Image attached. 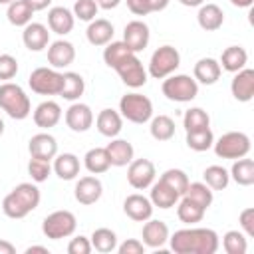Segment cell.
Instances as JSON below:
<instances>
[{"label": "cell", "instance_id": "55", "mask_svg": "<svg viewBox=\"0 0 254 254\" xmlns=\"http://www.w3.org/2000/svg\"><path fill=\"white\" fill-rule=\"evenodd\" d=\"M0 254H16V246L8 240H0Z\"/></svg>", "mask_w": 254, "mask_h": 254}, {"label": "cell", "instance_id": "2", "mask_svg": "<svg viewBox=\"0 0 254 254\" xmlns=\"http://www.w3.org/2000/svg\"><path fill=\"white\" fill-rule=\"evenodd\" d=\"M40 198V189L34 183H20L4 196L2 210L8 218H24L38 208Z\"/></svg>", "mask_w": 254, "mask_h": 254}, {"label": "cell", "instance_id": "15", "mask_svg": "<svg viewBox=\"0 0 254 254\" xmlns=\"http://www.w3.org/2000/svg\"><path fill=\"white\" fill-rule=\"evenodd\" d=\"M230 91H232V97L236 101L248 103L254 97V69L242 67L240 71H236L232 81H230Z\"/></svg>", "mask_w": 254, "mask_h": 254}, {"label": "cell", "instance_id": "46", "mask_svg": "<svg viewBox=\"0 0 254 254\" xmlns=\"http://www.w3.org/2000/svg\"><path fill=\"white\" fill-rule=\"evenodd\" d=\"M97 10H99V6H97L95 0H75L71 12H73V16H75L77 20H81V22H91V20H95Z\"/></svg>", "mask_w": 254, "mask_h": 254}, {"label": "cell", "instance_id": "10", "mask_svg": "<svg viewBox=\"0 0 254 254\" xmlns=\"http://www.w3.org/2000/svg\"><path fill=\"white\" fill-rule=\"evenodd\" d=\"M113 69L119 73V77L123 79V83L127 87L137 89L147 83V71H145L141 60L137 58V54H129L127 58H123Z\"/></svg>", "mask_w": 254, "mask_h": 254}, {"label": "cell", "instance_id": "58", "mask_svg": "<svg viewBox=\"0 0 254 254\" xmlns=\"http://www.w3.org/2000/svg\"><path fill=\"white\" fill-rule=\"evenodd\" d=\"M183 6H189V8H196L200 4H204V0H179Z\"/></svg>", "mask_w": 254, "mask_h": 254}, {"label": "cell", "instance_id": "26", "mask_svg": "<svg viewBox=\"0 0 254 254\" xmlns=\"http://www.w3.org/2000/svg\"><path fill=\"white\" fill-rule=\"evenodd\" d=\"M113 24L105 18H95L89 22L87 30H85V38L91 46H107L113 40Z\"/></svg>", "mask_w": 254, "mask_h": 254}, {"label": "cell", "instance_id": "35", "mask_svg": "<svg viewBox=\"0 0 254 254\" xmlns=\"http://www.w3.org/2000/svg\"><path fill=\"white\" fill-rule=\"evenodd\" d=\"M32 16H34V10L30 8V4L26 0H14L12 4H8V10H6V18L12 26H18V28H24L26 24L32 22Z\"/></svg>", "mask_w": 254, "mask_h": 254}, {"label": "cell", "instance_id": "45", "mask_svg": "<svg viewBox=\"0 0 254 254\" xmlns=\"http://www.w3.org/2000/svg\"><path fill=\"white\" fill-rule=\"evenodd\" d=\"M28 175L32 177L34 183H44V181H48V177L52 175V165H50V161L32 157L30 163H28Z\"/></svg>", "mask_w": 254, "mask_h": 254}, {"label": "cell", "instance_id": "13", "mask_svg": "<svg viewBox=\"0 0 254 254\" xmlns=\"http://www.w3.org/2000/svg\"><path fill=\"white\" fill-rule=\"evenodd\" d=\"M103 194V185L101 181L95 177V175H87V177H81L77 183H75V189H73V196L79 204H95Z\"/></svg>", "mask_w": 254, "mask_h": 254}, {"label": "cell", "instance_id": "40", "mask_svg": "<svg viewBox=\"0 0 254 254\" xmlns=\"http://www.w3.org/2000/svg\"><path fill=\"white\" fill-rule=\"evenodd\" d=\"M202 177H204V183L212 190H224L228 187V183H230V173L224 167H220V165L206 167L204 173H202Z\"/></svg>", "mask_w": 254, "mask_h": 254}, {"label": "cell", "instance_id": "37", "mask_svg": "<svg viewBox=\"0 0 254 254\" xmlns=\"http://www.w3.org/2000/svg\"><path fill=\"white\" fill-rule=\"evenodd\" d=\"M151 137L157 141H169L175 137V121L169 115H157L151 117V125H149Z\"/></svg>", "mask_w": 254, "mask_h": 254}, {"label": "cell", "instance_id": "14", "mask_svg": "<svg viewBox=\"0 0 254 254\" xmlns=\"http://www.w3.org/2000/svg\"><path fill=\"white\" fill-rule=\"evenodd\" d=\"M65 125L73 133H85L93 125V111L89 105L73 101L65 111Z\"/></svg>", "mask_w": 254, "mask_h": 254}, {"label": "cell", "instance_id": "28", "mask_svg": "<svg viewBox=\"0 0 254 254\" xmlns=\"http://www.w3.org/2000/svg\"><path fill=\"white\" fill-rule=\"evenodd\" d=\"M79 159L73 153H60L54 157V173L62 181H73L79 175Z\"/></svg>", "mask_w": 254, "mask_h": 254}, {"label": "cell", "instance_id": "29", "mask_svg": "<svg viewBox=\"0 0 254 254\" xmlns=\"http://www.w3.org/2000/svg\"><path fill=\"white\" fill-rule=\"evenodd\" d=\"M149 200L153 202V206H159V208L167 210V208H173L179 202V192L159 179L157 183L151 185V196H149Z\"/></svg>", "mask_w": 254, "mask_h": 254}, {"label": "cell", "instance_id": "21", "mask_svg": "<svg viewBox=\"0 0 254 254\" xmlns=\"http://www.w3.org/2000/svg\"><path fill=\"white\" fill-rule=\"evenodd\" d=\"M28 151H30V157L52 161L58 155V141L50 133H36L28 143Z\"/></svg>", "mask_w": 254, "mask_h": 254}, {"label": "cell", "instance_id": "22", "mask_svg": "<svg viewBox=\"0 0 254 254\" xmlns=\"http://www.w3.org/2000/svg\"><path fill=\"white\" fill-rule=\"evenodd\" d=\"M196 22L204 32H216L224 24V12L218 4H212V2L200 4L198 14H196Z\"/></svg>", "mask_w": 254, "mask_h": 254}, {"label": "cell", "instance_id": "1", "mask_svg": "<svg viewBox=\"0 0 254 254\" xmlns=\"http://www.w3.org/2000/svg\"><path fill=\"white\" fill-rule=\"evenodd\" d=\"M175 254H214L220 246L218 234L212 228H181L169 236Z\"/></svg>", "mask_w": 254, "mask_h": 254}, {"label": "cell", "instance_id": "12", "mask_svg": "<svg viewBox=\"0 0 254 254\" xmlns=\"http://www.w3.org/2000/svg\"><path fill=\"white\" fill-rule=\"evenodd\" d=\"M149 40H151V32H149V26L143 20H131V22H127V26L123 30V42L127 44V48L133 54L143 52L147 48Z\"/></svg>", "mask_w": 254, "mask_h": 254}, {"label": "cell", "instance_id": "3", "mask_svg": "<svg viewBox=\"0 0 254 254\" xmlns=\"http://www.w3.org/2000/svg\"><path fill=\"white\" fill-rule=\"evenodd\" d=\"M0 109L6 111L8 117L22 121L32 113V103L26 91L12 81L0 83Z\"/></svg>", "mask_w": 254, "mask_h": 254}, {"label": "cell", "instance_id": "5", "mask_svg": "<svg viewBox=\"0 0 254 254\" xmlns=\"http://www.w3.org/2000/svg\"><path fill=\"white\" fill-rule=\"evenodd\" d=\"M119 113L123 119L143 125V123L151 121V117H153V103L147 95L133 91L119 99Z\"/></svg>", "mask_w": 254, "mask_h": 254}, {"label": "cell", "instance_id": "11", "mask_svg": "<svg viewBox=\"0 0 254 254\" xmlns=\"http://www.w3.org/2000/svg\"><path fill=\"white\" fill-rule=\"evenodd\" d=\"M157 171L153 161L149 159H133L127 165V183L135 189V190H145L155 183Z\"/></svg>", "mask_w": 254, "mask_h": 254}, {"label": "cell", "instance_id": "48", "mask_svg": "<svg viewBox=\"0 0 254 254\" xmlns=\"http://www.w3.org/2000/svg\"><path fill=\"white\" fill-rule=\"evenodd\" d=\"M91 250H93L91 240L87 236H81V234L71 238L67 244V254H89Z\"/></svg>", "mask_w": 254, "mask_h": 254}, {"label": "cell", "instance_id": "56", "mask_svg": "<svg viewBox=\"0 0 254 254\" xmlns=\"http://www.w3.org/2000/svg\"><path fill=\"white\" fill-rule=\"evenodd\" d=\"M230 4L236 8H250L254 4V0H230Z\"/></svg>", "mask_w": 254, "mask_h": 254}, {"label": "cell", "instance_id": "24", "mask_svg": "<svg viewBox=\"0 0 254 254\" xmlns=\"http://www.w3.org/2000/svg\"><path fill=\"white\" fill-rule=\"evenodd\" d=\"M95 127H97V131L103 135V137H109V139H113V137H117L119 133H121V129H123V117H121V113L119 111H115V109H101L99 113H97V117H95Z\"/></svg>", "mask_w": 254, "mask_h": 254}, {"label": "cell", "instance_id": "33", "mask_svg": "<svg viewBox=\"0 0 254 254\" xmlns=\"http://www.w3.org/2000/svg\"><path fill=\"white\" fill-rule=\"evenodd\" d=\"M83 167H85L91 175H101V173H105V171L111 167L105 147H93V149H89V151L85 153V157H83Z\"/></svg>", "mask_w": 254, "mask_h": 254}, {"label": "cell", "instance_id": "30", "mask_svg": "<svg viewBox=\"0 0 254 254\" xmlns=\"http://www.w3.org/2000/svg\"><path fill=\"white\" fill-rule=\"evenodd\" d=\"M220 67L230 71V73H236L240 71L242 67H246L248 64V52L242 48V46H228L222 56H220Z\"/></svg>", "mask_w": 254, "mask_h": 254}, {"label": "cell", "instance_id": "47", "mask_svg": "<svg viewBox=\"0 0 254 254\" xmlns=\"http://www.w3.org/2000/svg\"><path fill=\"white\" fill-rule=\"evenodd\" d=\"M18 73V60L10 54H0V79L10 81Z\"/></svg>", "mask_w": 254, "mask_h": 254}, {"label": "cell", "instance_id": "19", "mask_svg": "<svg viewBox=\"0 0 254 254\" xmlns=\"http://www.w3.org/2000/svg\"><path fill=\"white\" fill-rule=\"evenodd\" d=\"M141 236H143L141 242H143L147 248H161L163 244L169 242V236H171V234H169L167 222L149 218V220H145V224H143Z\"/></svg>", "mask_w": 254, "mask_h": 254}, {"label": "cell", "instance_id": "43", "mask_svg": "<svg viewBox=\"0 0 254 254\" xmlns=\"http://www.w3.org/2000/svg\"><path fill=\"white\" fill-rule=\"evenodd\" d=\"M129 54H133L129 48H127V44L121 40V42H109L107 46H105V50H103V62H105V65H109V67H115L123 58H127Z\"/></svg>", "mask_w": 254, "mask_h": 254}, {"label": "cell", "instance_id": "36", "mask_svg": "<svg viewBox=\"0 0 254 254\" xmlns=\"http://www.w3.org/2000/svg\"><path fill=\"white\" fill-rule=\"evenodd\" d=\"M89 240H91L93 250H97L101 254H109V252L117 250V234L111 228H105V226L95 228Z\"/></svg>", "mask_w": 254, "mask_h": 254}, {"label": "cell", "instance_id": "51", "mask_svg": "<svg viewBox=\"0 0 254 254\" xmlns=\"http://www.w3.org/2000/svg\"><path fill=\"white\" fill-rule=\"evenodd\" d=\"M125 2H127V8L135 16H147V14H151L149 0H125Z\"/></svg>", "mask_w": 254, "mask_h": 254}, {"label": "cell", "instance_id": "44", "mask_svg": "<svg viewBox=\"0 0 254 254\" xmlns=\"http://www.w3.org/2000/svg\"><path fill=\"white\" fill-rule=\"evenodd\" d=\"M163 183H167L171 189H175L177 192H179V196H183L185 194V190H187V187H189V177H187V173L183 171V169H167L161 177H159Z\"/></svg>", "mask_w": 254, "mask_h": 254}, {"label": "cell", "instance_id": "54", "mask_svg": "<svg viewBox=\"0 0 254 254\" xmlns=\"http://www.w3.org/2000/svg\"><path fill=\"white\" fill-rule=\"evenodd\" d=\"M95 2H97V6L103 8V10H113V8H117V6L121 4V0H95Z\"/></svg>", "mask_w": 254, "mask_h": 254}, {"label": "cell", "instance_id": "27", "mask_svg": "<svg viewBox=\"0 0 254 254\" xmlns=\"http://www.w3.org/2000/svg\"><path fill=\"white\" fill-rule=\"evenodd\" d=\"M105 151H107V157H109L111 167H127L133 161V155H135V149H133V145L129 141L115 139V137L105 147Z\"/></svg>", "mask_w": 254, "mask_h": 254}, {"label": "cell", "instance_id": "49", "mask_svg": "<svg viewBox=\"0 0 254 254\" xmlns=\"http://www.w3.org/2000/svg\"><path fill=\"white\" fill-rule=\"evenodd\" d=\"M238 222H240L242 232H244L248 238H252V236H254V208H252V206L244 208V210L238 214Z\"/></svg>", "mask_w": 254, "mask_h": 254}, {"label": "cell", "instance_id": "42", "mask_svg": "<svg viewBox=\"0 0 254 254\" xmlns=\"http://www.w3.org/2000/svg\"><path fill=\"white\" fill-rule=\"evenodd\" d=\"M210 125V117L202 107H190L185 111L183 117V127L185 131H196V129H204Z\"/></svg>", "mask_w": 254, "mask_h": 254}, {"label": "cell", "instance_id": "39", "mask_svg": "<svg viewBox=\"0 0 254 254\" xmlns=\"http://www.w3.org/2000/svg\"><path fill=\"white\" fill-rule=\"evenodd\" d=\"M212 192H214V190H212L206 183H189V187H187V190H185L183 196L194 200V202L200 204L202 208H208V206L212 204V200H214V194H212Z\"/></svg>", "mask_w": 254, "mask_h": 254}, {"label": "cell", "instance_id": "23", "mask_svg": "<svg viewBox=\"0 0 254 254\" xmlns=\"http://www.w3.org/2000/svg\"><path fill=\"white\" fill-rule=\"evenodd\" d=\"M34 123L42 129H50V127H56L62 119V107L58 101H52V99H46L42 101L36 109H34Z\"/></svg>", "mask_w": 254, "mask_h": 254}, {"label": "cell", "instance_id": "8", "mask_svg": "<svg viewBox=\"0 0 254 254\" xmlns=\"http://www.w3.org/2000/svg\"><path fill=\"white\" fill-rule=\"evenodd\" d=\"M179 65H181L179 50L173 46H161L153 52L149 60V75L155 79H165L171 73H175Z\"/></svg>", "mask_w": 254, "mask_h": 254}, {"label": "cell", "instance_id": "9", "mask_svg": "<svg viewBox=\"0 0 254 254\" xmlns=\"http://www.w3.org/2000/svg\"><path fill=\"white\" fill-rule=\"evenodd\" d=\"M28 85L38 95H60L64 73L54 67H36L28 77Z\"/></svg>", "mask_w": 254, "mask_h": 254}, {"label": "cell", "instance_id": "31", "mask_svg": "<svg viewBox=\"0 0 254 254\" xmlns=\"http://www.w3.org/2000/svg\"><path fill=\"white\" fill-rule=\"evenodd\" d=\"M230 179L240 185V187H250L254 185V161L246 157H240V159H234V165L230 167Z\"/></svg>", "mask_w": 254, "mask_h": 254}, {"label": "cell", "instance_id": "59", "mask_svg": "<svg viewBox=\"0 0 254 254\" xmlns=\"http://www.w3.org/2000/svg\"><path fill=\"white\" fill-rule=\"evenodd\" d=\"M2 135H4V121L0 119V137H2Z\"/></svg>", "mask_w": 254, "mask_h": 254}, {"label": "cell", "instance_id": "4", "mask_svg": "<svg viewBox=\"0 0 254 254\" xmlns=\"http://www.w3.org/2000/svg\"><path fill=\"white\" fill-rule=\"evenodd\" d=\"M161 91L171 101L189 103L198 95V83L194 77H190L187 73H171L169 77L163 79Z\"/></svg>", "mask_w": 254, "mask_h": 254}, {"label": "cell", "instance_id": "20", "mask_svg": "<svg viewBox=\"0 0 254 254\" xmlns=\"http://www.w3.org/2000/svg\"><path fill=\"white\" fill-rule=\"evenodd\" d=\"M73 24H75V16L69 8L65 6H54L50 8L48 12V28L50 32L58 34V36H65L73 30Z\"/></svg>", "mask_w": 254, "mask_h": 254}, {"label": "cell", "instance_id": "17", "mask_svg": "<svg viewBox=\"0 0 254 254\" xmlns=\"http://www.w3.org/2000/svg\"><path fill=\"white\" fill-rule=\"evenodd\" d=\"M153 202L145 196V194H139V192H133L129 194L125 200H123V212L135 220V222H145L153 216Z\"/></svg>", "mask_w": 254, "mask_h": 254}, {"label": "cell", "instance_id": "16", "mask_svg": "<svg viewBox=\"0 0 254 254\" xmlns=\"http://www.w3.org/2000/svg\"><path fill=\"white\" fill-rule=\"evenodd\" d=\"M75 60V48L67 40H56L48 46V64L54 69H64Z\"/></svg>", "mask_w": 254, "mask_h": 254}, {"label": "cell", "instance_id": "60", "mask_svg": "<svg viewBox=\"0 0 254 254\" xmlns=\"http://www.w3.org/2000/svg\"><path fill=\"white\" fill-rule=\"evenodd\" d=\"M12 2H14V0H0V4H6V6H8V4H12Z\"/></svg>", "mask_w": 254, "mask_h": 254}, {"label": "cell", "instance_id": "52", "mask_svg": "<svg viewBox=\"0 0 254 254\" xmlns=\"http://www.w3.org/2000/svg\"><path fill=\"white\" fill-rule=\"evenodd\" d=\"M28 4H30V8L34 10V12H40V10H46L50 4H52V0H26Z\"/></svg>", "mask_w": 254, "mask_h": 254}, {"label": "cell", "instance_id": "32", "mask_svg": "<svg viewBox=\"0 0 254 254\" xmlns=\"http://www.w3.org/2000/svg\"><path fill=\"white\" fill-rule=\"evenodd\" d=\"M85 91V81L77 71H65L64 73V85L60 91V97L65 101H77Z\"/></svg>", "mask_w": 254, "mask_h": 254}, {"label": "cell", "instance_id": "18", "mask_svg": "<svg viewBox=\"0 0 254 254\" xmlns=\"http://www.w3.org/2000/svg\"><path fill=\"white\" fill-rule=\"evenodd\" d=\"M22 42L30 52H42L50 46V30L48 26L40 22H30L24 26L22 32Z\"/></svg>", "mask_w": 254, "mask_h": 254}, {"label": "cell", "instance_id": "6", "mask_svg": "<svg viewBox=\"0 0 254 254\" xmlns=\"http://www.w3.org/2000/svg\"><path fill=\"white\" fill-rule=\"evenodd\" d=\"M214 153L220 159H240L250 153V137L242 131H228L220 135L214 143Z\"/></svg>", "mask_w": 254, "mask_h": 254}, {"label": "cell", "instance_id": "57", "mask_svg": "<svg viewBox=\"0 0 254 254\" xmlns=\"http://www.w3.org/2000/svg\"><path fill=\"white\" fill-rule=\"evenodd\" d=\"M34 252H42V254H50V250L46 246H28L26 254H34Z\"/></svg>", "mask_w": 254, "mask_h": 254}, {"label": "cell", "instance_id": "53", "mask_svg": "<svg viewBox=\"0 0 254 254\" xmlns=\"http://www.w3.org/2000/svg\"><path fill=\"white\" fill-rule=\"evenodd\" d=\"M171 0H149V6H151V12H161L169 6Z\"/></svg>", "mask_w": 254, "mask_h": 254}, {"label": "cell", "instance_id": "7", "mask_svg": "<svg viewBox=\"0 0 254 254\" xmlns=\"http://www.w3.org/2000/svg\"><path fill=\"white\" fill-rule=\"evenodd\" d=\"M75 228H77V220L71 210H54L42 222V232L50 240L67 238L75 232Z\"/></svg>", "mask_w": 254, "mask_h": 254}, {"label": "cell", "instance_id": "38", "mask_svg": "<svg viewBox=\"0 0 254 254\" xmlns=\"http://www.w3.org/2000/svg\"><path fill=\"white\" fill-rule=\"evenodd\" d=\"M214 143V135L210 131V127H204V129H196V131H187V147L196 151V153H202V151H208Z\"/></svg>", "mask_w": 254, "mask_h": 254}, {"label": "cell", "instance_id": "25", "mask_svg": "<svg viewBox=\"0 0 254 254\" xmlns=\"http://www.w3.org/2000/svg\"><path fill=\"white\" fill-rule=\"evenodd\" d=\"M220 73H222V67L214 58H200L192 67V77L196 79V83H202V85L216 83Z\"/></svg>", "mask_w": 254, "mask_h": 254}, {"label": "cell", "instance_id": "50", "mask_svg": "<svg viewBox=\"0 0 254 254\" xmlns=\"http://www.w3.org/2000/svg\"><path fill=\"white\" fill-rule=\"evenodd\" d=\"M145 244L137 238H127L125 242L117 244V252L119 254H145Z\"/></svg>", "mask_w": 254, "mask_h": 254}, {"label": "cell", "instance_id": "41", "mask_svg": "<svg viewBox=\"0 0 254 254\" xmlns=\"http://www.w3.org/2000/svg\"><path fill=\"white\" fill-rule=\"evenodd\" d=\"M222 248H224L226 254H246L248 236L242 230H228L222 236Z\"/></svg>", "mask_w": 254, "mask_h": 254}, {"label": "cell", "instance_id": "34", "mask_svg": "<svg viewBox=\"0 0 254 254\" xmlns=\"http://www.w3.org/2000/svg\"><path fill=\"white\" fill-rule=\"evenodd\" d=\"M204 212H206V208H202L200 204H196L194 200H190L187 196H183L179 200V204H177V216L185 224H196V222H200L202 216H204Z\"/></svg>", "mask_w": 254, "mask_h": 254}]
</instances>
